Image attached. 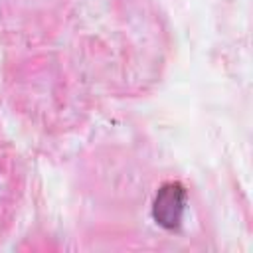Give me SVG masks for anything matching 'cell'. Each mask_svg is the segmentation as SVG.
Returning a JSON list of instances; mask_svg holds the SVG:
<instances>
[{
    "label": "cell",
    "mask_w": 253,
    "mask_h": 253,
    "mask_svg": "<svg viewBox=\"0 0 253 253\" xmlns=\"http://www.w3.org/2000/svg\"><path fill=\"white\" fill-rule=\"evenodd\" d=\"M4 208H6V206H4V200H2V196H0V221L4 219Z\"/></svg>",
    "instance_id": "obj_2"
},
{
    "label": "cell",
    "mask_w": 253,
    "mask_h": 253,
    "mask_svg": "<svg viewBox=\"0 0 253 253\" xmlns=\"http://www.w3.org/2000/svg\"><path fill=\"white\" fill-rule=\"evenodd\" d=\"M188 194L180 182H166L158 188L152 200V219L166 231H174L182 225L186 213Z\"/></svg>",
    "instance_id": "obj_1"
}]
</instances>
